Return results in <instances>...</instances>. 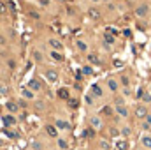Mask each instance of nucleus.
Returning a JSON list of instances; mask_svg holds the SVG:
<instances>
[{"label": "nucleus", "mask_w": 151, "mask_h": 150, "mask_svg": "<svg viewBox=\"0 0 151 150\" xmlns=\"http://www.w3.org/2000/svg\"><path fill=\"white\" fill-rule=\"evenodd\" d=\"M148 113H150L148 106H144L142 103H141V104H137V106H135V110H134V115H135V118H137V120H141V122H142V120L148 117Z\"/></svg>", "instance_id": "nucleus-1"}, {"label": "nucleus", "mask_w": 151, "mask_h": 150, "mask_svg": "<svg viewBox=\"0 0 151 150\" xmlns=\"http://www.w3.org/2000/svg\"><path fill=\"white\" fill-rule=\"evenodd\" d=\"M134 12H135L137 18H146V16L150 14V5H148V4H139Z\"/></svg>", "instance_id": "nucleus-2"}, {"label": "nucleus", "mask_w": 151, "mask_h": 150, "mask_svg": "<svg viewBox=\"0 0 151 150\" xmlns=\"http://www.w3.org/2000/svg\"><path fill=\"white\" fill-rule=\"evenodd\" d=\"M141 147L146 150H151V134H148V133H144L142 136H141Z\"/></svg>", "instance_id": "nucleus-3"}, {"label": "nucleus", "mask_w": 151, "mask_h": 150, "mask_svg": "<svg viewBox=\"0 0 151 150\" xmlns=\"http://www.w3.org/2000/svg\"><path fill=\"white\" fill-rule=\"evenodd\" d=\"M2 122H4V125H5V127H12V125L16 124V118H14V115H4Z\"/></svg>", "instance_id": "nucleus-4"}, {"label": "nucleus", "mask_w": 151, "mask_h": 150, "mask_svg": "<svg viewBox=\"0 0 151 150\" xmlns=\"http://www.w3.org/2000/svg\"><path fill=\"white\" fill-rule=\"evenodd\" d=\"M90 127H91V129H100V127H102V120H100V117H97V115L91 117V118H90Z\"/></svg>", "instance_id": "nucleus-5"}, {"label": "nucleus", "mask_w": 151, "mask_h": 150, "mask_svg": "<svg viewBox=\"0 0 151 150\" xmlns=\"http://www.w3.org/2000/svg\"><path fill=\"white\" fill-rule=\"evenodd\" d=\"M107 88H109L111 92H118V90H119V81H116L114 78H109V79H107Z\"/></svg>", "instance_id": "nucleus-6"}, {"label": "nucleus", "mask_w": 151, "mask_h": 150, "mask_svg": "<svg viewBox=\"0 0 151 150\" xmlns=\"http://www.w3.org/2000/svg\"><path fill=\"white\" fill-rule=\"evenodd\" d=\"M5 108H7V111H9V113H18L19 104H18V103H14V101H9V103L5 104Z\"/></svg>", "instance_id": "nucleus-7"}, {"label": "nucleus", "mask_w": 151, "mask_h": 150, "mask_svg": "<svg viewBox=\"0 0 151 150\" xmlns=\"http://www.w3.org/2000/svg\"><path fill=\"white\" fill-rule=\"evenodd\" d=\"M27 88H30L32 92H39L40 90V83H39L37 79H30L28 85H27Z\"/></svg>", "instance_id": "nucleus-8"}, {"label": "nucleus", "mask_w": 151, "mask_h": 150, "mask_svg": "<svg viewBox=\"0 0 151 150\" xmlns=\"http://www.w3.org/2000/svg\"><path fill=\"white\" fill-rule=\"evenodd\" d=\"M116 113H118L121 118H127V117L130 115V111H128V108H127V106H116Z\"/></svg>", "instance_id": "nucleus-9"}, {"label": "nucleus", "mask_w": 151, "mask_h": 150, "mask_svg": "<svg viewBox=\"0 0 151 150\" xmlns=\"http://www.w3.org/2000/svg\"><path fill=\"white\" fill-rule=\"evenodd\" d=\"M91 95H95V97H102L104 95V92H102V88H100V85H91Z\"/></svg>", "instance_id": "nucleus-10"}, {"label": "nucleus", "mask_w": 151, "mask_h": 150, "mask_svg": "<svg viewBox=\"0 0 151 150\" xmlns=\"http://www.w3.org/2000/svg\"><path fill=\"white\" fill-rule=\"evenodd\" d=\"M119 87H123V88H128V87H130V78L127 74L119 76Z\"/></svg>", "instance_id": "nucleus-11"}, {"label": "nucleus", "mask_w": 151, "mask_h": 150, "mask_svg": "<svg viewBox=\"0 0 151 150\" xmlns=\"http://www.w3.org/2000/svg\"><path fill=\"white\" fill-rule=\"evenodd\" d=\"M46 133L51 136V138H58V129L55 125H46Z\"/></svg>", "instance_id": "nucleus-12"}, {"label": "nucleus", "mask_w": 151, "mask_h": 150, "mask_svg": "<svg viewBox=\"0 0 151 150\" xmlns=\"http://www.w3.org/2000/svg\"><path fill=\"white\" fill-rule=\"evenodd\" d=\"M104 42H106V46L109 48V46H113L114 42H116V39H114V36H111V34H104Z\"/></svg>", "instance_id": "nucleus-13"}, {"label": "nucleus", "mask_w": 151, "mask_h": 150, "mask_svg": "<svg viewBox=\"0 0 151 150\" xmlns=\"http://www.w3.org/2000/svg\"><path fill=\"white\" fill-rule=\"evenodd\" d=\"M116 150H128V141H127V140L116 141Z\"/></svg>", "instance_id": "nucleus-14"}, {"label": "nucleus", "mask_w": 151, "mask_h": 150, "mask_svg": "<svg viewBox=\"0 0 151 150\" xmlns=\"http://www.w3.org/2000/svg\"><path fill=\"white\" fill-rule=\"evenodd\" d=\"M55 127H58V129H69L70 125H69V122H65V120H56V122H55Z\"/></svg>", "instance_id": "nucleus-15"}, {"label": "nucleus", "mask_w": 151, "mask_h": 150, "mask_svg": "<svg viewBox=\"0 0 151 150\" xmlns=\"http://www.w3.org/2000/svg\"><path fill=\"white\" fill-rule=\"evenodd\" d=\"M119 133H121V136L128 138V136H132V133H134V131H132L128 125H125V127H121V129H119Z\"/></svg>", "instance_id": "nucleus-16"}, {"label": "nucleus", "mask_w": 151, "mask_h": 150, "mask_svg": "<svg viewBox=\"0 0 151 150\" xmlns=\"http://www.w3.org/2000/svg\"><path fill=\"white\" fill-rule=\"evenodd\" d=\"M49 44H51V48H53V50H56V51H60V50H62V42H60V41H56V39H51V41H49Z\"/></svg>", "instance_id": "nucleus-17"}, {"label": "nucleus", "mask_w": 151, "mask_h": 150, "mask_svg": "<svg viewBox=\"0 0 151 150\" xmlns=\"http://www.w3.org/2000/svg\"><path fill=\"white\" fill-rule=\"evenodd\" d=\"M88 62H90V64H93V66H99V64H100L99 57H97V55H93V53H90V55H88Z\"/></svg>", "instance_id": "nucleus-18"}, {"label": "nucleus", "mask_w": 151, "mask_h": 150, "mask_svg": "<svg viewBox=\"0 0 151 150\" xmlns=\"http://www.w3.org/2000/svg\"><path fill=\"white\" fill-rule=\"evenodd\" d=\"M51 58H53V60H56V62H62V60H63L62 53H60V51H55V50L51 51Z\"/></svg>", "instance_id": "nucleus-19"}, {"label": "nucleus", "mask_w": 151, "mask_h": 150, "mask_svg": "<svg viewBox=\"0 0 151 150\" xmlns=\"http://www.w3.org/2000/svg\"><path fill=\"white\" fill-rule=\"evenodd\" d=\"M141 101H142V104H144V106L151 104V94H150V92H144V95H142V99H141Z\"/></svg>", "instance_id": "nucleus-20"}, {"label": "nucleus", "mask_w": 151, "mask_h": 150, "mask_svg": "<svg viewBox=\"0 0 151 150\" xmlns=\"http://www.w3.org/2000/svg\"><path fill=\"white\" fill-rule=\"evenodd\" d=\"M46 76H47V79H49V81H56V79H58L56 71H46Z\"/></svg>", "instance_id": "nucleus-21"}, {"label": "nucleus", "mask_w": 151, "mask_h": 150, "mask_svg": "<svg viewBox=\"0 0 151 150\" xmlns=\"http://www.w3.org/2000/svg\"><path fill=\"white\" fill-rule=\"evenodd\" d=\"M58 97L60 99H69V90L67 88H60L58 90Z\"/></svg>", "instance_id": "nucleus-22"}, {"label": "nucleus", "mask_w": 151, "mask_h": 150, "mask_svg": "<svg viewBox=\"0 0 151 150\" xmlns=\"http://www.w3.org/2000/svg\"><path fill=\"white\" fill-rule=\"evenodd\" d=\"M93 136H95V131H93L91 127H90V129H84V131H83V138H93Z\"/></svg>", "instance_id": "nucleus-23"}, {"label": "nucleus", "mask_w": 151, "mask_h": 150, "mask_svg": "<svg viewBox=\"0 0 151 150\" xmlns=\"http://www.w3.org/2000/svg\"><path fill=\"white\" fill-rule=\"evenodd\" d=\"M21 92H23V97H27V99H34V92H32L30 88H23Z\"/></svg>", "instance_id": "nucleus-24"}, {"label": "nucleus", "mask_w": 151, "mask_h": 150, "mask_svg": "<svg viewBox=\"0 0 151 150\" xmlns=\"http://www.w3.org/2000/svg\"><path fill=\"white\" fill-rule=\"evenodd\" d=\"M88 14H90V18H93V20H97V18L100 16L99 9H90V11H88Z\"/></svg>", "instance_id": "nucleus-25"}, {"label": "nucleus", "mask_w": 151, "mask_h": 150, "mask_svg": "<svg viewBox=\"0 0 151 150\" xmlns=\"http://www.w3.org/2000/svg\"><path fill=\"white\" fill-rule=\"evenodd\" d=\"M76 46H77L81 51H86V50H88V44H86L84 41H77V42H76Z\"/></svg>", "instance_id": "nucleus-26"}, {"label": "nucleus", "mask_w": 151, "mask_h": 150, "mask_svg": "<svg viewBox=\"0 0 151 150\" xmlns=\"http://www.w3.org/2000/svg\"><path fill=\"white\" fill-rule=\"evenodd\" d=\"M100 149L102 150H111V145L107 140H100Z\"/></svg>", "instance_id": "nucleus-27"}, {"label": "nucleus", "mask_w": 151, "mask_h": 150, "mask_svg": "<svg viewBox=\"0 0 151 150\" xmlns=\"http://www.w3.org/2000/svg\"><path fill=\"white\" fill-rule=\"evenodd\" d=\"M81 71H83V74H86V76L93 74V69H91V66H84V67H83Z\"/></svg>", "instance_id": "nucleus-28"}, {"label": "nucleus", "mask_w": 151, "mask_h": 150, "mask_svg": "<svg viewBox=\"0 0 151 150\" xmlns=\"http://www.w3.org/2000/svg\"><path fill=\"white\" fill-rule=\"evenodd\" d=\"M58 147H60L62 150H67L69 149V143H67L65 140H58Z\"/></svg>", "instance_id": "nucleus-29"}, {"label": "nucleus", "mask_w": 151, "mask_h": 150, "mask_svg": "<svg viewBox=\"0 0 151 150\" xmlns=\"http://www.w3.org/2000/svg\"><path fill=\"white\" fill-rule=\"evenodd\" d=\"M102 115H106V117H111V115H113V110H111V106H106V108L102 110Z\"/></svg>", "instance_id": "nucleus-30"}, {"label": "nucleus", "mask_w": 151, "mask_h": 150, "mask_svg": "<svg viewBox=\"0 0 151 150\" xmlns=\"http://www.w3.org/2000/svg\"><path fill=\"white\" fill-rule=\"evenodd\" d=\"M114 104H116V106H125L123 97H116V99H114Z\"/></svg>", "instance_id": "nucleus-31"}, {"label": "nucleus", "mask_w": 151, "mask_h": 150, "mask_svg": "<svg viewBox=\"0 0 151 150\" xmlns=\"http://www.w3.org/2000/svg\"><path fill=\"white\" fill-rule=\"evenodd\" d=\"M0 14H7V5L0 0Z\"/></svg>", "instance_id": "nucleus-32"}, {"label": "nucleus", "mask_w": 151, "mask_h": 150, "mask_svg": "<svg viewBox=\"0 0 151 150\" xmlns=\"http://www.w3.org/2000/svg\"><path fill=\"white\" fill-rule=\"evenodd\" d=\"M141 129H142L144 133H148V131H151V127H150V125H148V124H146V122H144V120L141 122Z\"/></svg>", "instance_id": "nucleus-33"}, {"label": "nucleus", "mask_w": 151, "mask_h": 150, "mask_svg": "<svg viewBox=\"0 0 151 150\" xmlns=\"http://www.w3.org/2000/svg\"><path fill=\"white\" fill-rule=\"evenodd\" d=\"M5 134H7L9 138H18V136H19V134H18L16 131H5Z\"/></svg>", "instance_id": "nucleus-34"}, {"label": "nucleus", "mask_w": 151, "mask_h": 150, "mask_svg": "<svg viewBox=\"0 0 151 150\" xmlns=\"http://www.w3.org/2000/svg\"><path fill=\"white\" fill-rule=\"evenodd\" d=\"M119 134H121V133H119V129H116V127H111V136H114V138H116V136H119Z\"/></svg>", "instance_id": "nucleus-35"}, {"label": "nucleus", "mask_w": 151, "mask_h": 150, "mask_svg": "<svg viewBox=\"0 0 151 150\" xmlns=\"http://www.w3.org/2000/svg\"><path fill=\"white\" fill-rule=\"evenodd\" d=\"M84 101H86V104H88V106H91V104H93V95H86V97H84Z\"/></svg>", "instance_id": "nucleus-36"}, {"label": "nucleus", "mask_w": 151, "mask_h": 150, "mask_svg": "<svg viewBox=\"0 0 151 150\" xmlns=\"http://www.w3.org/2000/svg\"><path fill=\"white\" fill-rule=\"evenodd\" d=\"M34 58H35V60H37V62H40V60H42V55H40V53H39L37 50H35V51H34Z\"/></svg>", "instance_id": "nucleus-37"}, {"label": "nucleus", "mask_w": 151, "mask_h": 150, "mask_svg": "<svg viewBox=\"0 0 151 150\" xmlns=\"http://www.w3.org/2000/svg\"><path fill=\"white\" fill-rule=\"evenodd\" d=\"M39 4H40V5H44V7H47V5L51 4V0H39Z\"/></svg>", "instance_id": "nucleus-38"}, {"label": "nucleus", "mask_w": 151, "mask_h": 150, "mask_svg": "<svg viewBox=\"0 0 151 150\" xmlns=\"http://www.w3.org/2000/svg\"><path fill=\"white\" fill-rule=\"evenodd\" d=\"M144 122H146V124H148V125H150V127H151V111L148 113V117L144 118Z\"/></svg>", "instance_id": "nucleus-39"}, {"label": "nucleus", "mask_w": 151, "mask_h": 150, "mask_svg": "<svg viewBox=\"0 0 151 150\" xmlns=\"http://www.w3.org/2000/svg\"><path fill=\"white\" fill-rule=\"evenodd\" d=\"M0 92H2V94H7V87H5L4 83H0Z\"/></svg>", "instance_id": "nucleus-40"}, {"label": "nucleus", "mask_w": 151, "mask_h": 150, "mask_svg": "<svg viewBox=\"0 0 151 150\" xmlns=\"http://www.w3.org/2000/svg\"><path fill=\"white\" fill-rule=\"evenodd\" d=\"M132 94V90H130V87L128 88H123V95H130Z\"/></svg>", "instance_id": "nucleus-41"}, {"label": "nucleus", "mask_w": 151, "mask_h": 150, "mask_svg": "<svg viewBox=\"0 0 151 150\" xmlns=\"http://www.w3.org/2000/svg\"><path fill=\"white\" fill-rule=\"evenodd\" d=\"M70 106H72V108L77 106V99H70Z\"/></svg>", "instance_id": "nucleus-42"}, {"label": "nucleus", "mask_w": 151, "mask_h": 150, "mask_svg": "<svg viewBox=\"0 0 151 150\" xmlns=\"http://www.w3.org/2000/svg\"><path fill=\"white\" fill-rule=\"evenodd\" d=\"M114 66H116V67H121V66H123V62H121V60H114Z\"/></svg>", "instance_id": "nucleus-43"}, {"label": "nucleus", "mask_w": 151, "mask_h": 150, "mask_svg": "<svg viewBox=\"0 0 151 150\" xmlns=\"http://www.w3.org/2000/svg\"><path fill=\"white\" fill-rule=\"evenodd\" d=\"M9 67H11V69H14V67H16V64H14V60H9Z\"/></svg>", "instance_id": "nucleus-44"}, {"label": "nucleus", "mask_w": 151, "mask_h": 150, "mask_svg": "<svg viewBox=\"0 0 151 150\" xmlns=\"http://www.w3.org/2000/svg\"><path fill=\"white\" fill-rule=\"evenodd\" d=\"M32 147H34V149H35V150H40V145H39L37 141H35V143H34V145H32Z\"/></svg>", "instance_id": "nucleus-45"}, {"label": "nucleus", "mask_w": 151, "mask_h": 150, "mask_svg": "<svg viewBox=\"0 0 151 150\" xmlns=\"http://www.w3.org/2000/svg\"><path fill=\"white\" fill-rule=\"evenodd\" d=\"M30 16H32V18H35V20H39V14H37V12H30Z\"/></svg>", "instance_id": "nucleus-46"}, {"label": "nucleus", "mask_w": 151, "mask_h": 150, "mask_svg": "<svg viewBox=\"0 0 151 150\" xmlns=\"http://www.w3.org/2000/svg\"><path fill=\"white\" fill-rule=\"evenodd\" d=\"M0 44H5V37H0Z\"/></svg>", "instance_id": "nucleus-47"}, {"label": "nucleus", "mask_w": 151, "mask_h": 150, "mask_svg": "<svg viewBox=\"0 0 151 150\" xmlns=\"http://www.w3.org/2000/svg\"><path fill=\"white\" fill-rule=\"evenodd\" d=\"M148 92H150V94H151V85H150V90H148Z\"/></svg>", "instance_id": "nucleus-48"}, {"label": "nucleus", "mask_w": 151, "mask_h": 150, "mask_svg": "<svg viewBox=\"0 0 151 150\" xmlns=\"http://www.w3.org/2000/svg\"><path fill=\"white\" fill-rule=\"evenodd\" d=\"M91 2H99V0H91Z\"/></svg>", "instance_id": "nucleus-49"}]
</instances>
